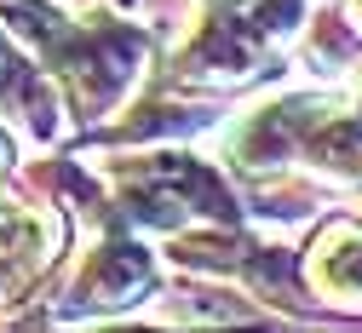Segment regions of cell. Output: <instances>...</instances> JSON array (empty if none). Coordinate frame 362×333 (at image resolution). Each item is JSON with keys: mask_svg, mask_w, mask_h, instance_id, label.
Returning a JSON list of instances; mask_svg holds the SVG:
<instances>
[{"mask_svg": "<svg viewBox=\"0 0 362 333\" xmlns=\"http://www.w3.org/2000/svg\"><path fill=\"white\" fill-rule=\"evenodd\" d=\"M12 161V138H6V127H0V167Z\"/></svg>", "mask_w": 362, "mask_h": 333, "instance_id": "cell-4", "label": "cell"}, {"mask_svg": "<svg viewBox=\"0 0 362 333\" xmlns=\"http://www.w3.org/2000/svg\"><path fill=\"white\" fill-rule=\"evenodd\" d=\"M316 156H322V167H334L339 178H356V184H362V127H356V121L334 127L322 144H316Z\"/></svg>", "mask_w": 362, "mask_h": 333, "instance_id": "cell-3", "label": "cell"}, {"mask_svg": "<svg viewBox=\"0 0 362 333\" xmlns=\"http://www.w3.org/2000/svg\"><path fill=\"white\" fill-rule=\"evenodd\" d=\"M310 281H316V293H328L339 305H362V224L339 218V224H328L316 235Z\"/></svg>", "mask_w": 362, "mask_h": 333, "instance_id": "cell-1", "label": "cell"}, {"mask_svg": "<svg viewBox=\"0 0 362 333\" xmlns=\"http://www.w3.org/2000/svg\"><path fill=\"white\" fill-rule=\"evenodd\" d=\"M93 288L104 305H127V299H139L150 288V253L139 247H110L98 264H93Z\"/></svg>", "mask_w": 362, "mask_h": 333, "instance_id": "cell-2", "label": "cell"}, {"mask_svg": "<svg viewBox=\"0 0 362 333\" xmlns=\"http://www.w3.org/2000/svg\"><path fill=\"white\" fill-rule=\"evenodd\" d=\"M351 18H356V23H362V0H351Z\"/></svg>", "mask_w": 362, "mask_h": 333, "instance_id": "cell-5", "label": "cell"}]
</instances>
